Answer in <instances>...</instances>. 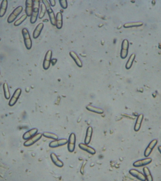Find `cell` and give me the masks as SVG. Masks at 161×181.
Listing matches in <instances>:
<instances>
[{
	"label": "cell",
	"instance_id": "1",
	"mask_svg": "<svg viewBox=\"0 0 161 181\" xmlns=\"http://www.w3.org/2000/svg\"><path fill=\"white\" fill-rule=\"evenodd\" d=\"M40 3L39 0L33 1V8L32 15L30 18V22L32 24L35 23L37 20L40 9Z\"/></svg>",
	"mask_w": 161,
	"mask_h": 181
},
{
	"label": "cell",
	"instance_id": "2",
	"mask_svg": "<svg viewBox=\"0 0 161 181\" xmlns=\"http://www.w3.org/2000/svg\"><path fill=\"white\" fill-rule=\"evenodd\" d=\"M42 2L44 4L46 8V11L49 15L51 23L53 25H56V17H55V14H54L53 10L51 8L50 3L47 0H43Z\"/></svg>",
	"mask_w": 161,
	"mask_h": 181
},
{
	"label": "cell",
	"instance_id": "3",
	"mask_svg": "<svg viewBox=\"0 0 161 181\" xmlns=\"http://www.w3.org/2000/svg\"><path fill=\"white\" fill-rule=\"evenodd\" d=\"M22 33L23 36L25 47L28 50L31 49L32 46V41L28 29L25 28L23 29L22 30Z\"/></svg>",
	"mask_w": 161,
	"mask_h": 181
},
{
	"label": "cell",
	"instance_id": "4",
	"mask_svg": "<svg viewBox=\"0 0 161 181\" xmlns=\"http://www.w3.org/2000/svg\"><path fill=\"white\" fill-rule=\"evenodd\" d=\"M23 9V7L21 6H19L16 8L15 10L13 11L10 14V16H8L7 19L8 23H12L13 21H14L17 17H18V15L22 12Z\"/></svg>",
	"mask_w": 161,
	"mask_h": 181
},
{
	"label": "cell",
	"instance_id": "5",
	"mask_svg": "<svg viewBox=\"0 0 161 181\" xmlns=\"http://www.w3.org/2000/svg\"><path fill=\"white\" fill-rule=\"evenodd\" d=\"M76 142V136L74 133H71L68 138L67 142L68 150L70 153H73L74 150Z\"/></svg>",
	"mask_w": 161,
	"mask_h": 181
},
{
	"label": "cell",
	"instance_id": "6",
	"mask_svg": "<svg viewBox=\"0 0 161 181\" xmlns=\"http://www.w3.org/2000/svg\"><path fill=\"white\" fill-rule=\"evenodd\" d=\"M21 92H22V90L20 88H18L16 89L9 101V102H8L9 106L12 107L16 104L21 95Z\"/></svg>",
	"mask_w": 161,
	"mask_h": 181
},
{
	"label": "cell",
	"instance_id": "7",
	"mask_svg": "<svg viewBox=\"0 0 161 181\" xmlns=\"http://www.w3.org/2000/svg\"><path fill=\"white\" fill-rule=\"evenodd\" d=\"M129 43L127 39L123 40L122 44V49L121 51V57L122 59L126 58L128 53Z\"/></svg>",
	"mask_w": 161,
	"mask_h": 181
},
{
	"label": "cell",
	"instance_id": "8",
	"mask_svg": "<svg viewBox=\"0 0 161 181\" xmlns=\"http://www.w3.org/2000/svg\"><path fill=\"white\" fill-rule=\"evenodd\" d=\"M157 142H158L157 140L154 139V140H153L149 143L146 149L145 152H144V155L145 157L147 158V157H149L150 156V155L151 153L152 152L153 150L154 149V148L156 147V145L157 144Z\"/></svg>",
	"mask_w": 161,
	"mask_h": 181
},
{
	"label": "cell",
	"instance_id": "9",
	"mask_svg": "<svg viewBox=\"0 0 161 181\" xmlns=\"http://www.w3.org/2000/svg\"><path fill=\"white\" fill-rule=\"evenodd\" d=\"M42 136V135L41 133H37L36 135L31 138L30 139L25 141L24 143V145L25 147H29V146H32V145L36 142L37 141L40 140Z\"/></svg>",
	"mask_w": 161,
	"mask_h": 181
},
{
	"label": "cell",
	"instance_id": "10",
	"mask_svg": "<svg viewBox=\"0 0 161 181\" xmlns=\"http://www.w3.org/2000/svg\"><path fill=\"white\" fill-rule=\"evenodd\" d=\"M52 55V51L51 50H49L46 53L44 63H43V68L45 70H47L50 68Z\"/></svg>",
	"mask_w": 161,
	"mask_h": 181
},
{
	"label": "cell",
	"instance_id": "11",
	"mask_svg": "<svg viewBox=\"0 0 161 181\" xmlns=\"http://www.w3.org/2000/svg\"><path fill=\"white\" fill-rule=\"evenodd\" d=\"M130 174L131 176L137 178L138 180L140 181H146L145 176H144V174L141 173L140 172L138 171V170L132 169L130 170Z\"/></svg>",
	"mask_w": 161,
	"mask_h": 181
},
{
	"label": "cell",
	"instance_id": "12",
	"mask_svg": "<svg viewBox=\"0 0 161 181\" xmlns=\"http://www.w3.org/2000/svg\"><path fill=\"white\" fill-rule=\"evenodd\" d=\"M68 142V140L66 139H61L59 140H54L50 142L49 146L52 148L59 147L60 146L66 145Z\"/></svg>",
	"mask_w": 161,
	"mask_h": 181
},
{
	"label": "cell",
	"instance_id": "13",
	"mask_svg": "<svg viewBox=\"0 0 161 181\" xmlns=\"http://www.w3.org/2000/svg\"><path fill=\"white\" fill-rule=\"evenodd\" d=\"M152 161V159L151 158H146L135 161L133 164V166L135 167H142L150 164L151 163Z\"/></svg>",
	"mask_w": 161,
	"mask_h": 181
},
{
	"label": "cell",
	"instance_id": "14",
	"mask_svg": "<svg viewBox=\"0 0 161 181\" xmlns=\"http://www.w3.org/2000/svg\"><path fill=\"white\" fill-rule=\"evenodd\" d=\"M33 8V0H27L25 1V12L26 15L28 17H30V16H31V15H32Z\"/></svg>",
	"mask_w": 161,
	"mask_h": 181
},
{
	"label": "cell",
	"instance_id": "15",
	"mask_svg": "<svg viewBox=\"0 0 161 181\" xmlns=\"http://www.w3.org/2000/svg\"><path fill=\"white\" fill-rule=\"evenodd\" d=\"M37 132H38V129L37 128H33V129H30L24 134L23 136V139L27 141L36 135Z\"/></svg>",
	"mask_w": 161,
	"mask_h": 181
},
{
	"label": "cell",
	"instance_id": "16",
	"mask_svg": "<svg viewBox=\"0 0 161 181\" xmlns=\"http://www.w3.org/2000/svg\"><path fill=\"white\" fill-rule=\"evenodd\" d=\"M79 147L82 150L85 151L87 153L90 154L94 155L96 153V150L94 149L91 147L90 146H88L87 144L85 143H80L79 144Z\"/></svg>",
	"mask_w": 161,
	"mask_h": 181
},
{
	"label": "cell",
	"instance_id": "17",
	"mask_svg": "<svg viewBox=\"0 0 161 181\" xmlns=\"http://www.w3.org/2000/svg\"><path fill=\"white\" fill-rule=\"evenodd\" d=\"M50 157H51V159L52 160L53 164L56 166L59 167H62L63 166L64 164L62 161L59 160L58 157L54 153H51V155H50Z\"/></svg>",
	"mask_w": 161,
	"mask_h": 181
},
{
	"label": "cell",
	"instance_id": "18",
	"mask_svg": "<svg viewBox=\"0 0 161 181\" xmlns=\"http://www.w3.org/2000/svg\"><path fill=\"white\" fill-rule=\"evenodd\" d=\"M143 119H144V115L142 114L138 116L137 119L136 121L134 127V130L135 131L138 132L140 130V127H141V124L143 122Z\"/></svg>",
	"mask_w": 161,
	"mask_h": 181
},
{
	"label": "cell",
	"instance_id": "19",
	"mask_svg": "<svg viewBox=\"0 0 161 181\" xmlns=\"http://www.w3.org/2000/svg\"><path fill=\"white\" fill-rule=\"evenodd\" d=\"M92 132H93V129L91 126H89L87 128L86 130V136L85 138L84 143L85 144H89L90 142L92 137Z\"/></svg>",
	"mask_w": 161,
	"mask_h": 181
},
{
	"label": "cell",
	"instance_id": "20",
	"mask_svg": "<svg viewBox=\"0 0 161 181\" xmlns=\"http://www.w3.org/2000/svg\"><path fill=\"white\" fill-rule=\"evenodd\" d=\"M44 27V24L42 23H40L37 25V27L33 32V37L34 39H36L40 36Z\"/></svg>",
	"mask_w": 161,
	"mask_h": 181
},
{
	"label": "cell",
	"instance_id": "21",
	"mask_svg": "<svg viewBox=\"0 0 161 181\" xmlns=\"http://www.w3.org/2000/svg\"><path fill=\"white\" fill-rule=\"evenodd\" d=\"M69 54H70V56L74 60L75 62L76 63V64L77 65L78 67H82L83 66V63H82V61L80 60V58L79 57L77 54H76L73 51H71L69 52Z\"/></svg>",
	"mask_w": 161,
	"mask_h": 181
},
{
	"label": "cell",
	"instance_id": "22",
	"mask_svg": "<svg viewBox=\"0 0 161 181\" xmlns=\"http://www.w3.org/2000/svg\"><path fill=\"white\" fill-rule=\"evenodd\" d=\"M7 0H3L0 6V17H2L5 14L8 8Z\"/></svg>",
	"mask_w": 161,
	"mask_h": 181
},
{
	"label": "cell",
	"instance_id": "23",
	"mask_svg": "<svg viewBox=\"0 0 161 181\" xmlns=\"http://www.w3.org/2000/svg\"><path fill=\"white\" fill-rule=\"evenodd\" d=\"M56 25L58 29H61L63 25L62 14L61 12H58L57 13L56 17Z\"/></svg>",
	"mask_w": 161,
	"mask_h": 181
},
{
	"label": "cell",
	"instance_id": "24",
	"mask_svg": "<svg viewBox=\"0 0 161 181\" xmlns=\"http://www.w3.org/2000/svg\"><path fill=\"white\" fill-rule=\"evenodd\" d=\"M86 108L89 111H91L92 112L96 113L99 114H102L104 113V110L102 109L92 106V105H88L86 106Z\"/></svg>",
	"mask_w": 161,
	"mask_h": 181
},
{
	"label": "cell",
	"instance_id": "25",
	"mask_svg": "<svg viewBox=\"0 0 161 181\" xmlns=\"http://www.w3.org/2000/svg\"><path fill=\"white\" fill-rule=\"evenodd\" d=\"M143 171L146 181H153V178L150 171L148 167H146V166L143 167Z\"/></svg>",
	"mask_w": 161,
	"mask_h": 181
},
{
	"label": "cell",
	"instance_id": "26",
	"mask_svg": "<svg viewBox=\"0 0 161 181\" xmlns=\"http://www.w3.org/2000/svg\"><path fill=\"white\" fill-rule=\"evenodd\" d=\"M3 92H4V96L6 99L8 100L11 98V94H10L9 88H8V85L6 83H4L3 85Z\"/></svg>",
	"mask_w": 161,
	"mask_h": 181
},
{
	"label": "cell",
	"instance_id": "27",
	"mask_svg": "<svg viewBox=\"0 0 161 181\" xmlns=\"http://www.w3.org/2000/svg\"><path fill=\"white\" fill-rule=\"evenodd\" d=\"M42 136L45 137L50 139H53L54 140H58V136L55 133L50 132H44L42 134Z\"/></svg>",
	"mask_w": 161,
	"mask_h": 181
},
{
	"label": "cell",
	"instance_id": "28",
	"mask_svg": "<svg viewBox=\"0 0 161 181\" xmlns=\"http://www.w3.org/2000/svg\"><path fill=\"white\" fill-rule=\"evenodd\" d=\"M135 56L136 55L134 53H133L130 55L128 62L126 63V66H125L126 69H129L131 68V66L133 65V62L135 58Z\"/></svg>",
	"mask_w": 161,
	"mask_h": 181
},
{
	"label": "cell",
	"instance_id": "29",
	"mask_svg": "<svg viewBox=\"0 0 161 181\" xmlns=\"http://www.w3.org/2000/svg\"><path fill=\"white\" fill-rule=\"evenodd\" d=\"M143 23L141 22H137L127 23L123 25L125 28H131V27H140L143 25Z\"/></svg>",
	"mask_w": 161,
	"mask_h": 181
},
{
	"label": "cell",
	"instance_id": "30",
	"mask_svg": "<svg viewBox=\"0 0 161 181\" xmlns=\"http://www.w3.org/2000/svg\"><path fill=\"white\" fill-rule=\"evenodd\" d=\"M27 17H28V16L26 14H24L20 17L19 19L15 21V23H14V25L15 26H18V25H20L23 22L25 19H27Z\"/></svg>",
	"mask_w": 161,
	"mask_h": 181
},
{
	"label": "cell",
	"instance_id": "31",
	"mask_svg": "<svg viewBox=\"0 0 161 181\" xmlns=\"http://www.w3.org/2000/svg\"><path fill=\"white\" fill-rule=\"evenodd\" d=\"M46 11V8L45 6L44 3H42L41 6V12L39 15V18L40 19H41L44 18Z\"/></svg>",
	"mask_w": 161,
	"mask_h": 181
},
{
	"label": "cell",
	"instance_id": "32",
	"mask_svg": "<svg viewBox=\"0 0 161 181\" xmlns=\"http://www.w3.org/2000/svg\"><path fill=\"white\" fill-rule=\"evenodd\" d=\"M59 2L61 4V6L63 8L65 9L67 8V1L66 0H60L59 1Z\"/></svg>",
	"mask_w": 161,
	"mask_h": 181
},
{
	"label": "cell",
	"instance_id": "33",
	"mask_svg": "<svg viewBox=\"0 0 161 181\" xmlns=\"http://www.w3.org/2000/svg\"><path fill=\"white\" fill-rule=\"evenodd\" d=\"M50 5L52 6V7H54L56 4V2L55 0H50Z\"/></svg>",
	"mask_w": 161,
	"mask_h": 181
},
{
	"label": "cell",
	"instance_id": "34",
	"mask_svg": "<svg viewBox=\"0 0 161 181\" xmlns=\"http://www.w3.org/2000/svg\"><path fill=\"white\" fill-rule=\"evenodd\" d=\"M57 62V59H53L51 60V63L52 64V65H54Z\"/></svg>",
	"mask_w": 161,
	"mask_h": 181
},
{
	"label": "cell",
	"instance_id": "35",
	"mask_svg": "<svg viewBox=\"0 0 161 181\" xmlns=\"http://www.w3.org/2000/svg\"><path fill=\"white\" fill-rule=\"evenodd\" d=\"M158 150L159 151V153H160V154H161V146H159L158 147Z\"/></svg>",
	"mask_w": 161,
	"mask_h": 181
},
{
	"label": "cell",
	"instance_id": "36",
	"mask_svg": "<svg viewBox=\"0 0 161 181\" xmlns=\"http://www.w3.org/2000/svg\"><path fill=\"white\" fill-rule=\"evenodd\" d=\"M0 74H1V72H0Z\"/></svg>",
	"mask_w": 161,
	"mask_h": 181
}]
</instances>
